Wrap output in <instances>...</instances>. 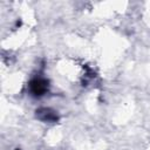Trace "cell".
Masks as SVG:
<instances>
[{
    "mask_svg": "<svg viewBox=\"0 0 150 150\" xmlns=\"http://www.w3.org/2000/svg\"><path fill=\"white\" fill-rule=\"evenodd\" d=\"M29 90L34 96H41L48 90V81L42 77H36L29 82Z\"/></svg>",
    "mask_w": 150,
    "mask_h": 150,
    "instance_id": "cell-1",
    "label": "cell"
},
{
    "mask_svg": "<svg viewBox=\"0 0 150 150\" xmlns=\"http://www.w3.org/2000/svg\"><path fill=\"white\" fill-rule=\"evenodd\" d=\"M36 117L43 122H56L59 120V116L56 111L49 109V108H40L36 110Z\"/></svg>",
    "mask_w": 150,
    "mask_h": 150,
    "instance_id": "cell-2",
    "label": "cell"
}]
</instances>
